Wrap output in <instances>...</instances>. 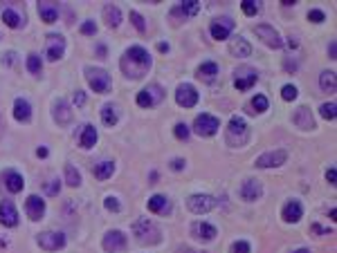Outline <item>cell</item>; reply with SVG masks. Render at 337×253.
Here are the masks:
<instances>
[{
  "instance_id": "6da1fadb",
  "label": "cell",
  "mask_w": 337,
  "mask_h": 253,
  "mask_svg": "<svg viewBox=\"0 0 337 253\" xmlns=\"http://www.w3.org/2000/svg\"><path fill=\"white\" fill-rule=\"evenodd\" d=\"M153 67V56L149 49L142 45H131L121 52L119 56V70L128 81H142Z\"/></svg>"
},
{
  "instance_id": "7a4b0ae2",
  "label": "cell",
  "mask_w": 337,
  "mask_h": 253,
  "mask_svg": "<svg viewBox=\"0 0 337 253\" xmlns=\"http://www.w3.org/2000/svg\"><path fill=\"white\" fill-rule=\"evenodd\" d=\"M131 233H133L135 242L142 244V246H155V244L162 242V231H160V226H157L153 220H149V218L135 220L133 226H131Z\"/></svg>"
},
{
  "instance_id": "3957f363",
  "label": "cell",
  "mask_w": 337,
  "mask_h": 253,
  "mask_svg": "<svg viewBox=\"0 0 337 253\" xmlns=\"http://www.w3.org/2000/svg\"><path fill=\"white\" fill-rule=\"evenodd\" d=\"M250 141V126L243 116L234 114L225 128V144L229 148H245Z\"/></svg>"
},
{
  "instance_id": "277c9868",
  "label": "cell",
  "mask_w": 337,
  "mask_h": 253,
  "mask_svg": "<svg viewBox=\"0 0 337 253\" xmlns=\"http://www.w3.org/2000/svg\"><path fill=\"white\" fill-rule=\"evenodd\" d=\"M83 76H85V83L88 88L95 92V94H106L113 88V79L110 74L103 70V67H97V65H85L83 67Z\"/></svg>"
},
{
  "instance_id": "5b68a950",
  "label": "cell",
  "mask_w": 337,
  "mask_h": 253,
  "mask_svg": "<svg viewBox=\"0 0 337 253\" xmlns=\"http://www.w3.org/2000/svg\"><path fill=\"white\" fill-rule=\"evenodd\" d=\"M164 96H167V90H164L160 83H149L146 88H142L137 92L135 103H137L139 108H144V110H151V108L160 106V103L164 101Z\"/></svg>"
},
{
  "instance_id": "8992f818",
  "label": "cell",
  "mask_w": 337,
  "mask_h": 253,
  "mask_svg": "<svg viewBox=\"0 0 337 253\" xmlns=\"http://www.w3.org/2000/svg\"><path fill=\"white\" fill-rule=\"evenodd\" d=\"M191 130L198 134V137H214L218 130H220V119L218 116H214L209 112H202L193 119V126Z\"/></svg>"
},
{
  "instance_id": "52a82bcc",
  "label": "cell",
  "mask_w": 337,
  "mask_h": 253,
  "mask_svg": "<svg viewBox=\"0 0 337 253\" xmlns=\"http://www.w3.org/2000/svg\"><path fill=\"white\" fill-rule=\"evenodd\" d=\"M187 208L193 215H205L216 208V197L209 193H193L187 197Z\"/></svg>"
},
{
  "instance_id": "ba28073f",
  "label": "cell",
  "mask_w": 337,
  "mask_h": 253,
  "mask_svg": "<svg viewBox=\"0 0 337 253\" xmlns=\"http://www.w3.org/2000/svg\"><path fill=\"white\" fill-rule=\"evenodd\" d=\"M65 36L63 34H47L45 36V59L50 61V63H57L65 56Z\"/></svg>"
},
{
  "instance_id": "9c48e42d",
  "label": "cell",
  "mask_w": 337,
  "mask_h": 253,
  "mask_svg": "<svg viewBox=\"0 0 337 253\" xmlns=\"http://www.w3.org/2000/svg\"><path fill=\"white\" fill-rule=\"evenodd\" d=\"M65 236L61 231H41L39 236H36V244L41 246L43 251H47V253H57L61 251L65 246Z\"/></svg>"
},
{
  "instance_id": "30bf717a",
  "label": "cell",
  "mask_w": 337,
  "mask_h": 253,
  "mask_svg": "<svg viewBox=\"0 0 337 253\" xmlns=\"http://www.w3.org/2000/svg\"><path fill=\"white\" fill-rule=\"evenodd\" d=\"M254 34H256V38L270 49H281L283 47V38H281V34L272 27V25H268V23L254 25Z\"/></svg>"
},
{
  "instance_id": "8fae6325",
  "label": "cell",
  "mask_w": 337,
  "mask_h": 253,
  "mask_svg": "<svg viewBox=\"0 0 337 253\" xmlns=\"http://www.w3.org/2000/svg\"><path fill=\"white\" fill-rule=\"evenodd\" d=\"M126 244H128V238H126V233L119 229H110V231H106V236L101 238V249L106 253H121L126 249Z\"/></svg>"
},
{
  "instance_id": "7c38bea8",
  "label": "cell",
  "mask_w": 337,
  "mask_h": 253,
  "mask_svg": "<svg viewBox=\"0 0 337 253\" xmlns=\"http://www.w3.org/2000/svg\"><path fill=\"white\" fill-rule=\"evenodd\" d=\"M189 236L207 244V242H214V240H216L218 229L205 220H196V222H191V226H189Z\"/></svg>"
},
{
  "instance_id": "4fadbf2b",
  "label": "cell",
  "mask_w": 337,
  "mask_h": 253,
  "mask_svg": "<svg viewBox=\"0 0 337 253\" xmlns=\"http://www.w3.org/2000/svg\"><path fill=\"white\" fill-rule=\"evenodd\" d=\"M256 81H259V72L254 70V67H238L234 72V88L238 92H247L252 90Z\"/></svg>"
},
{
  "instance_id": "5bb4252c",
  "label": "cell",
  "mask_w": 337,
  "mask_h": 253,
  "mask_svg": "<svg viewBox=\"0 0 337 253\" xmlns=\"http://www.w3.org/2000/svg\"><path fill=\"white\" fill-rule=\"evenodd\" d=\"M198 99H200V92L196 90L191 83H180L175 88V103L180 108H185V110L193 108L196 103H198Z\"/></svg>"
},
{
  "instance_id": "9a60e30c",
  "label": "cell",
  "mask_w": 337,
  "mask_h": 253,
  "mask_svg": "<svg viewBox=\"0 0 337 253\" xmlns=\"http://www.w3.org/2000/svg\"><path fill=\"white\" fill-rule=\"evenodd\" d=\"M288 162V152L277 148V150H268L263 152L261 157L254 159V166L256 168H279V166H283Z\"/></svg>"
},
{
  "instance_id": "2e32d148",
  "label": "cell",
  "mask_w": 337,
  "mask_h": 253,
  "mask_svg": "<svg viewBox=\"0 0 337 253\" xmlns=\"http://www.w3.org/2000/svg\"><path fill=\"white\" fill-rule=\"evenodd\" d=\"M232 29H234V21L229 16H218L209 23V34L214 41H227Z\"/></svg>"
},
{
  "instance_id": "e0dca14e",
  "label": "cell",
  "mask_w": 337,
  "mask_h": 253,
  "mask_svg": "<svg viewBox=\"0 0 337 253\" xmlns=\"http://www.w3.org/2000/svg\"><path fill=\"white\" fill-rule=\"evenodd\" d=\"M238 195H241L243 202H259L263 195V184L254 180V177H247V180H243L241 188H238Z\"/></svg>"
},
{
  "instance_id": "ac0fdd59",
  "label": "cell",
  "mask_w": 337,
  "mask_h": 253,
  "mask_svg": "<svg viewBox=\"0 0 337 253\" xmlns=\"http://www.w3.org/2000/svg\"><path fill=\"white\" fill-rule=\"evenodd\" d=\"M52 119L54 123H59V126H70L72 123V108L70 103L65 101V99H54L52 103Z\"/></svg>"
},
{
  "instance_id": "d6986e66",
  "label": "cell",
  "mask_w": 337,
  "mask_h": 253,
  "mask_svg": "<svg viewBox=\"0 0 337 253\" xmlns=\"http://www.w3.org/2000/svg\"><path fill=\"white\" fill-rule=\"evenodd\" d=\"M292 123H295L299 130H304V132H310V130H315V128H317L315 116H312V110L308 106H299L295 110V114H292Z\"/></svg>"
},
{
  "instance_id": "ffe728a7",
  "label": "cell",
  "mask_w": 337,
  "mask_h": 253,
  "mask_svg": "<svg viewBox=\"0 0 337 253\" xmlns=\"http://www.w3.org/2000/svg\"><path fill=\"white\" fill-rule=\"evenodd\" d=\"M45 200L39 195H29L25 200V215L32 222H41L43 218H45Z\"/></svg>"
},
{
  "instance_id": "44dd1931",
  "label": "cell",
  "mask_w": 337,
  "mask_h": 253,
  "mask_svg": "<svg viewBox=\"0 0 337 253\" xmlns=\"http://www.w3.org/2000/svg\"><path fill=\"white\" fill-rule=\"evenodd\" d=\"M304 218V206L299 200H288L283 208H281V220L286 222V224H297L299 220Z\"/></svg>"
},
{
  "instance_id": "7402d4cb",
  "label": "cell",
  "mask_w": 337,
  "mask_h": 253,
  "mask_svg": "<svg viewBox=\"0 0 337 253\" xmlns=\"http://www.w3.org/2000/svg\"><path fill=\"white\" fill-rule=\"evenodd\" d=\"M0 224H3L5 229H14V226H18V211H16V206L11 200L0 202Z\"/></svg>"
},
{
  "instance_id": "603a6c76",
  "label": "cell",
  "mask_w": 337,
  "mask_h": 253,
  "mask_svg": "<svg viewBox=\"0 0 337 253\" xmlns=\"http://www.w3.org/2000/svg\"><path fill=\"white\" fill-rule=\"evenodd\" d=\"M0 16H3V23L7 25L9 29H23V27H25V25H27L25 11H23V14H21V11H18L16 7H11V5H9V7H5V9H3V14H0Z\"/></svg>"
},
{
  "instance_id": "cb8c5ba5",
  "label": "cell",
  "mask_w": 337,
  "mask_h": 253,
  "mask_svg": "<svg viewBox=\"0 0 337 253\" xmlns=\"http://www.w3.org/2000/svg\"><path fill=\"white\" fill-rule=\"evenodd\" d=\"M227 49L234 59H247L250 54H252V45H250V41L245 38V36H234V38H229Z\"/></svg>"
},
{
  "instance_id": "d4e9b609",
  "label": "cell",
  "mask_w": 337,
  "mask_h": 253,
  "mask_svg": "<svg viewBox=\"0 0 337 253\" xmlns=\"http://www.w3.org/2000/svg\"><path fill=\"white\" fill-rule=\"evenodd\" d=\"M99 114H101V123H103L106 128H115V126L119 123V119H121V110H119L117 103H113V101L103 103Z\"/></svg>"
},
{
  "instance_id": "484cf974",
  "label": "cell",
  "mask_w": 337,
  "mask_h": 253,
  "mask_svg": "<svg viewBox=\"0 0 337 253\" xmlns=\"http://www.w3.org/2000/svg\"><path fill=\"white\" fill-rule=\"evenodd\" d=\"M3 182H5V188H7L11 195L21 193V190L25 188V180H23V175L21 172H16V170H5L3 172Z\"/></svg>"
},
{
  "instance_id": "4316f807",
  "label": "cell",
  "mask_w": 337,
  "mask_h": 253,
  "mask_svg": "<svg viewBox=\"0 0 337 253\" xmlns=\"http://www.w3.org/2000/svg\"><path fill=\"white\" fill-rule=\"evenodd\" d=\"M36 9H39V16H41V21L45 25H54L59 21L61 9H59L57 3H39V5H36Z\"/></svg>"
},
{
  "instance_id": "83f0119b",
  "label": "cell",
  "mask_w": 337,
  "mask_h": 253,
  "mask_svg": "<svg viewBox=\"0 0 337 253\" xmlns=\"http://www.w3.org/2000/svg\"><path fill=\"white\" fill-rule=\"evenodd\" d=\"M14 119L18 123H29L32 121V103H29L27 99L18 96L14 101Z\"/></svg>"
},
{
  "instance_id": "f1b7e54d",
  "label": "cell",
  "mask_w": 337,
  "mask_h": 253,
  "mask_svg": "<svg viewBox=\"0 0 337 253\" xmlns=\"http://www.w3.org/2000/svg\"><path fill=\"white\" fill-rule=\"evenodd\" d=\"M146 208H149V213H153V215H167L171 211V202L167 195H153V197H149V202H146Z\"/></svg>"
},
{
  "instance_id": "f546056e",
  "label": "cell",
  "mask_w": 337,
  "mask_h": 253,
  "mask_svg": "<svg viewBox=\"0 0 337 253\" xmlns=\"http://www.w3.org/2000/svg\"><path fill=\"white\" fill-rule=\"evenodd\" d=\"M101 18H103V23H106L108 29H117L121 25V9L117 5H103Z\"/></svg>"
},
{
  "instance_id": "4dcf8cb0",
  "label": "cell",
  "mask_w": 337,
  "mask_h": 253,
  "mask_svg": "<svg viewBox=\"0 0 337 253\" xmlns=\"http://www.w3.org/2000/svg\"><path fill=\"white\" fill-rule=\"evenodd\" d=\"M97 139H99V132H97V128L93 123H85L81 128V132H79V146L83 148V150H90V148H95Z\"/></svg>"
},
{
  "instance_id": "1f68e13d",
  "label": "cell",
  "mask_w": 337,
  "mask_h": 253,
  "mask_svg": "<svg viewBox=\"0 0 337 253\" xmlns=\"http://www.w3.org/2000/svg\"><path fill=\"white\" fill-rule=\"evenodd\" d=\"M196 76H198L202 83H214L218 79V63H214V61L200 63L198 70H196Z\"/></svg>"
},
{
  "instance_id": "d6a6232c",
  "label": "cell",
  "mask_w": 337,
  "mask_h": 253,
  "mask_svg": "<svg viewBox=\"0 0 337 253\" xmlns=\"http://www.w3.org/2000/svg\"><path fill=\"white\" fill-rule=\"evenodd\" d=\"M268 108H270L268 96L265 94H256V96H252V101L245 106V112L247 114H263V112H268Z\"/></svg>"
},
{
  "instance_id": "836d02e7",
  "label": "cell",
  "mask_w": 337,
  "mask_h": 253,
  "mask_svg": "<svg viewBox=\"0 0 337 253\" xmlns=\"http://www.w3.org/2000/svg\"><path fill=\"white\" fill-rule=\"evenodd\" d=\"M93 175H95V180H99V182L110 180V177L115 175V162H110V159H103V162H99L93 168Z\"/></svg>"
},
{
  "instance_id": "e575fe53",
  "label": "cell",
  "mask_w": 337,
  "mask_h": 253,
  "mask_svg": "<svg viewBox=\"0 0 337 253\" xmlns=\"http://www.w3.org/2000/svg\"><path fill=\"white\" fill-rule=\"evenodd\" d=\"M320 88H322V92H326V94H333V92L337 90L335 70H324L320 74Z\"/></svg>"
},
{
  "instance_id": "d590c367",
  "label": "cell",
  "mask_w": 337,
  "mask_h": 253,
  "mask_svg": "<svg viewBox=\"0 0 337 253\" xmlns=\"http://www.w3.org/2000/svg\"><path fill=\"white\" fill-rule=\"evenodd\" d=\"M63 180L65 184L70 188H79L81 186V172H79L72 164H65V168H63Z\"/></svg>"
},
{
  "instance_id": "8d00e7d4",
  "label": "cell",
  "mask_w": 337,
  "mask_h": 253,
  "mask_svg": "<svg viewBox=\"0 0 337 253\" xmlns=\"http://www.w3.org/2000/svg\"><path fill=\"white\" fill-rule=\"evenodd\" d=\"M25 67H27V72L32 74V76H41L43 74V59H41V54H27V59H25Z\"/></svg>"
},
{
  "instance_id": "74e56055",
  "label": "cell",
  "mask_w": 337,
  "mask_h": 253,
  "mask_svg": "<svg viewBox=\"0 0 337 253\" xmlns=\"http://www.w3.org/2000/svg\"><path fill=\"white\" fill-rule=\"evenodd\" d=\"M178 7H180L182 16H185L187 21H189V18H193V16L200 11V3H198V0H185V3H180Z\"/></svg>"
},
{
  "instance_id": "f35d334b",
  "label": "cell",
  "mask_w": 337,
  "mask_h": 253,
  "mask_svg": "<svg viewBox=\"0 0 337 253\" xmlns=\"http://www.w3.org/2000/svg\"><path fill=\"white\" fill-rule=\"evenodd\" d=\"M173 137L178 141H187L189 137H191V128H189L185 121H178L175 126H173Z\"/></svg>"
},
{
  "instance_id": "ab89813d",
  "label": "cell",
  "mask_w": 337,
  "mask_h": 253,
  "mask_svg": "<svg viewBox=\"0 0 337 253\" xmlns=\"http://www.w3.org/2000/svg\"><path fill=\"white\" fill-rule=\"evenodd\" d=\"M320 114H322L326 121H335V116H337V106H335V101L322 103V106H320Z\"/></svg>"
},
{
  "instance_id": "60d3db41",
  "label": "cell",
  "mask_w": 337,
  "mask_h": 253,
  "mask_svg": "<svg viewBox=\"0 0 337 253\" xmlns=\"http://www.w3.org/2000/svg\"><path fill=\"white\" fill-rule=\"evenodd\" d=\"M241 9H243V14L250 16V18H256V16L261 14V5L259 3H252V0H243Z\"/></svg>"
},
{
  "instance_id": "b9f144b4",
  "label": "cell",
  "mask_w": 337,
  "mask_h": 253,
  "mask_svg": "<svg viewBox=\"0 0 337 253\" xmlns=\"http://www.w3.org/2000/svg\"><path fill=\"white\" fill-rule=\"evenodd\" d=\"M128 18H131V23H133V27L137 29L139 34H146V21H144V16L139 14V11H131V14H128Z\"/></svg>"
},
{
  "instance_id": "7bdbcfd3",
  "label": "cell",
  "mask_w": 337,
  "mask_h": 253,
  "mask_svg": "<svg viewBox=\"0 0 337 253\" xmlns=\"http://www.w3.org/2000/svg\"><path fill=\"white\" fill-rule=\"evenodd\" d=\"M299 96V90H297V85L295 83H286L283 88H281V99H283V101H295V99Z\"/></svg>"
},
{
  "instance_id": "ee69618b",
  "label": "cell",
  "mask_w": 337,
  "mask_h": 253,
  "mask_svg": "<svg viewBox=\"0 0 337 253\" xmlns=\"http://www.w3.org/2000/svg\"><path fill=\"white\" fill-rule=\"evenodd\" d=\"M103 206H106V211H110V213H119L121 211V204H119V200L115 195H108L106 200H103Z\"/></svg>"
},
{
  "instance_id": "f6af8a7d",
  "label": "cell",
  "mask_w": 337,
  "mask_h": 253,
  "mask_svg": "<svg viewBox=\"0 0 337 253\" xmlns=\"http://www.w3.org/2000/svg\"><path fill=\"white\" fill-rule=\"evenodd\" d=\"M79 32H81L83 36H95V34H97V23H95V21H85V23H81Z\"/></svg>"
},
{
  "instance_id": "bcb514c9",
  "label": "cell",
  "mask_w": 337,
  "mask_h": 253,
  "mask_svg": "<svg viewBox=\"0 0 337 253\" xmlns=\"http://www.w3.org/2000/svg\"><path fill=\"white\" fill-rule=\"evenodd\" d=\"M232 253H252V246H250V242H245V240H236V242L232 244Z\"/></svg>"
},
{
  "instance_id": "7dc6e473",
  "label": "cell",
  "mask_w": 337,
  "mask_h": 253,
  "mask_svg": "<svg viewBox=\"0 0 337 253\" xmlns=\"http://www.w3.org/2000/svg\"><path fill=\"white\" fill-rule=\"evenodd\" d=\"M308 21L315 23V25H322L324 21H326V14H324L322 9H310L308 11Z\"/></svg>"
},
{
  "instance_id": "c3c4849f",
  "label": "cell",
  "mask_w": 337,
  "mask_h": 253,
  "mask_svg": "<svg viewBox=\"0 0 337 253\" xmlns=\"http://www.w3.org/2000/svg\"><path fill=\"white\" fill-rule=\"evenodd\" d=\"M169 168L173 170V172H180V170H185V168H187V159H182V157H175V159H171Z\"/></svg>"
},
{
  "instance_id": "681fc988",
  "label": "cell",
  "mask_w": 337,
  "mask_h": 253,
  "mask_svg": "<svg viewBox=\"0 0 337 253\" xmlns=\"http://www.w3.org/2000/svg\"><path fill=\"white\" fill-rule=\"evenodd\" d=\"M72 103H75V108H83L85 106V92L77 90L75 94H72Z\"/></svg>"
},
{
  "instance_id": "f907efd6",
  "label": "cell",
  "mask_w": 337,
  "mask_h": 253,
  "mask_svg": "<svg viewBox=\"0 0 337 253\" xmlns=\"http://www.w3.org/2000/svg\"><path fill=\"white\" fill-rule=\"evenodd\" d=\"M171 18H173V25H180V23H187V18H185V16H182V11H180V7H178V5H175V7H173V9H171Z\"/></svg>"
},
{
  "instance_id": "816d5d0a",
  "label": "cell",
  "mask_w": 337,
  "mask_h": 253,
  "mask_svg": "<svg viewBox=\"0 0 337 253\" xmlns=\"http://www.w3.org/2000/svg\"><path fill=\"white\" fill-rule=\"evenodd\" d=\"M59 190H61V184H59V180H54L50 186H47V195H57Z\"/></svg>"
},
{
  "instance_id": "f5cc1de1",
  "label": "cell",
  "mask_w": 337,
  "mask_h": 253,
  "mask_svg": "<svg viewBox=\"0 0 337 253\" xmlns=\"http://www.w3.org/2000/svg\"><path fill=\"white\" fill-rule=\"evenodd\" d=\"M335 177H337V170L335 168H328L326 170V182L330 184V186H335Z\"/></svg>"
},
{
  "instance_id": "db71d44e",
  "label": "cell",
  "mask_w": 337,
  "mask_h": 253,
  "mask_svg": "<svg viewBox=\"0 0 337 253\" xmlns=\"http://www.w3.org/2000/svg\"><path fill=\"white\" fill-rule=\"evenodd\" d=\"M310 231L315 233V236H326V233H330V229H322L320 224H312V226H310Z\"/></svg>"
},
{
  "instance_id": "11a10c76",
  "label": "cell",
  "mask_w": 337,
  "mask_h": 253,
  "mask_svg": "<svg viewBox=\"0 0 337 253\" xmlns=\"http://www.w3.org/2000/svg\"><path fill=\"white\" fill-rule=\"evenodd\" d=\"M47 155H50V150H47L45 146H39V148H36V157H39V159H45Z\"/></svg>"
},
{
  "instance_id": "9f6ffc18",
  "label": "cell",
  "mask_w": 337,
  "mask_h": 253,
  "mask_svg": "<svg viewBox=\"0 0 337 253\" xmlns=\"http://www.w3.org/2000/svg\"><path fill=\"white\" fill-rule=\"evenodd\" d=\"M178 253H200V251L191 249V246H189V244H180V246H178Z\"/></svg>"
},
{
  "instance_id": "6f0895ef",
  "label": "cell",
  "mask_w": 337,
  "mask_h": 253,
  "mask_svg": "<svg viewBox=\"0 0 337 253\" xmlns=\"http://www.w3.org/2000/svg\"><path fill=\"white\" fill-rule=\"evenodd\" d=\"M97 56L106 59V45H97Z\"/></svg>"
},
{
  "instance_id": "680465c9",
  "label": "cell",
  "mask_w": 337,
  "mask_h": 253,
  "mask_svg": "<svg viewBox=\"0 0 337 253\" xmlns=\"http://www.w3.org/2000/svg\"><path fill=\"white\" fill-rule=\"evenodd\" d=\"M297 45H299V41L295 38V36H290V38H288V47H290V49H297Z\"/></svg>"
},
{
  "instance_id": "91938a15",
  "label": "cell",
  "mask_w": 337,
  "mask_h": 253,
  "mask_svg": "<svg viewBox=\"0 0 337 253\" xmlns=\"http://www.w3.org/2000/svg\"><path fill=\"white\" fill-rule=\"evenodd\" d=\"M157 49H160V52L164 54V52H169L171 47H169V43H157Z\"/></svg>"
},
{
  "instance_id": "94428289",
  "label": "cell",
  "mask_w": 337,
  "mask_h": 253,
  "mask_svg": "<svg viewBox=\"0 0 337 253\" xmlns=\"http://www.w3.org/2000/svg\"><path fill=\"white\" fill-rule=\"evenodd\" d=\"M335 52H337V45H335V41L330 43V47H328V54H330V59H335Z\"/></svg>"
},
{
  "instance_id": "6125c7cd",
  "label": "cell",
  "mask_w": 337,
  "mask_h": 253,
  "mask_svg": "<svg viewBox=\"0 0 337 253\" xmlns=\"http://www.w3.org/2000/svg\"><path fill=\"white\" fill-rule=\"evenodd\" d=\"M155 182H157V172L153 170V172H151V184H155Z\"/></svg>"
},
{
  "instance_id": "be15d7a7",
  "label": "cell",
  "mask_w": 337,
  "mask_h": 253,
  "mask_svg": "<svg viewBox=\"0 0 337 253\" xmlns=\"http://www.w3.org/2000/svg\"><path fill=\"white\" fill-rule=\"evenodd\" d=\"M292 253H310V249H304V246H301V249H297V251H292Z\"/></svg>"
},
{
  "instance_id": "e7e4bbea",
  "label": "cell",
  "mask_w": 337,
  "mask_h": 253,
  "mask_svg": "<svg viewBox=\"0 0 337 253\" xmlns=\"http://www.w3.org/2000/svg\"><path fill=\"white\" fill-rule=\"evenodd\" d=\"M0 38H3V34H0Z\"/></svg>"
}]
</instances>
